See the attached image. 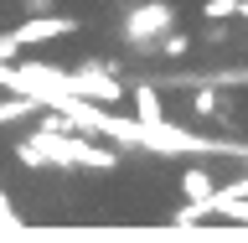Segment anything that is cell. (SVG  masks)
<instances>
[{"label": "cell", "mask_w": 248, "mask_h": 243, "mask_svg": "<svg viewBox=\"0 0 248 243\" xmlns=\"http://www.w3.org/2000/svg\"><path fill=\"white\" fill-rule=\"evenodd\" d=\"M135 114H140V124H160V119H166V104H160L150 88H140L135 93Z\"/></svg>", "instance_id": "4"}, {"label": "cell", "mask_w": 248, "mask_h": 243, "mask_svg": "<svg viewBox=\"0 0 248 243\" xmlns=\"http://www.w3.org/2000/svg\"><path fill=\"white\" fill-rule=\"evenodd\" d=\"M170 31H176V5H166V0H140L119 16V42L129 52H155Z\"/></svg>", "instance_id": "1"}, {"label": "cell", "mask_w": 248, "mask_h": 243, "mask_svg": "<svg viewBox=\"0 0 248 243\" xmlns=\"http://www.w3.org/2000/svg\"><path fill=\"white\" fill-rule=\"evenodd\" d=\"M46 5H52V0H26V11H46Z\"/></svg>", "instance_id": "8"}, {"label": "cell", "mask_w": 248, "mask_h": 243, "mask_svg": "<svg viewBox=\"0 0 248 243\" xmlns=\"http://www.w3.org/2000/svg\"><path fill=\"white\" fill-rule=\"evenodd\" d=\"M62 31H78V21H73V16L36 11L31 21H21V26H16V47H26V42H52V36H62Z\"/></svg>", "instance_id": "2"}, {"label": "cell", "mask_w": 248, "mask_h": 243, "mask_svg": "<svg viewBox=\"0 0 248 243\" xmlns=\"http://www.w3.org/2000/svg\"><path fill=\"white\" fill-rule=\"evenodd\" d=\"M155 52H160L166 62H181L186 52H191V36H186V31H170V36H166L160 47H155Z\"/></svg>", "instance_id": "5"}, {"label": "cell", "mask_w": 248, "mask_h": 243, "mask_svg": "<svg viewBox=\"0 0 248 243\" xmlns=\"http://www.w3.org/2000/svg\"><path fill=\"white\" fill-rule=\"evenodd\" d=\"M36 104H42V98H11V104H0V124H11V119H21V114H36Z\"/></svg>", "instance_id": "6"}, {"label": "cell", "mask_w": 248, "mask_h": 243, "mask_svg": "<svg viewBox=\"0 0 248 243\" xmlns=\"http://www.w3.org/2000/svg\"><path fill=\"white\" fill-rule=\"evenodd\" d=\"M181 192H186V197H191V202H197V207H207V202L217 197L212 176H207V171H202V166H186V171H181Z\"/></svg>", "instance_id": "3"}, {"label": "cell", "mask_w": 248, "mask_h": 243, "mask_svg": "<svg viewBox=\"0 0 248 243\" xmlns=\"http://www.w3.org/2000/svg\"><path fill=\"white\" fill-rule=\"evenodd\" d=\"M191 109H197V114H217V93H212V88H197Z\"/></svg>", "instance_id": "7"}]
</instances>
